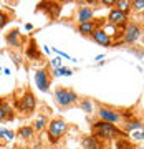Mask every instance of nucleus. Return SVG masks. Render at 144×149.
<instances>
[{"label": "nucleus", "mask_w": 144, "mask_h": 149, "mask_svg": "<svg viewBox=\"0 0 144 149\" xmlns=\"http://www.w3.org/2000/svg\"><path fill=\"white\" fill-rule=\"evenodd\" d=\"M91 134L98 138L99 141L106 143V141H113L118 138H128V134L123 129H119V126L111 124V123H104L101 119H98L91 124Z\"/></svg>", "instance_id": "1"}, {"label": "nucleus", "mask_w": 144, "mask_h": 149, "mask_svg": "<svg viewBox=\"0 0 144 149\" xmlns=\"http://www.w3.org/2000/svg\"><path fill=\"white\" fill-rule=\"evenodd\" d=\"M53 98L60 109H66V108H71L76 103H80V96L76 95V91L66 88V86H56L53 91Z\"/></svg>", "instance_id": "2"}, {"label": "nucleus", "mask_w": 144, "mask_h": 149, "mask_svg": "<svg viewBox=\"0 0 144 149\" xmlns=\"http://www.w3.org/2000/svg\"><path fill=\"white\" fill-rule=\"evenodd\" d=\"M47 136H48V141L51 144H58V141L63 138L65 134L68 133V123L61 119V118H53L48 121V126H47Z\"/></svg>", "instance_id": "3"}, {"label": "nucleus", "mask_w": 144, "mask_h": 149, "mask_svg": "<svg viewBox=\"0 0 144 149\" xmlns=\"http://www.w3.org/2000/svg\"><path fill=\"white\" fill-rule=\"evenodd\" d=\"M12 106H13V109H17L18 113L28 116V114H32V113L37 109V98H35V95L27 88V90L23 91L22 98L20 100H15Z\"/></svg>", "instance_id": "4"}, {"label": "nucleus", "mask_w": 144, "mask_h": 149, "mask_svg": "<svg viewBox=\"0 0 144 149\" xmlns=\"http://www.w3.org/2000/svg\"><path fill=\"white\" fill-rule=\"evenodd\" d=\"M143 27L139 25L138 22L129 20L126 23V27L123 30V43L124 45H134L143 38Z\"/></svg>", "instance_id": "5"}, {"label": "nucleus", "mask_w": 144, "mask_h": 149, "mask_svg": "<svg viewBox=\"0 0 144 149\" xmlns=\"http://www.w3.org/2000/svg\"><path fill=\"white\" fill-rule=\"evenodd\" d=\"M96 116L98 119H101L104 123H111V124H119V123H123V118L119 114V111L116 109H113V108L106 106V104H99L98 109H96Z\"/></svg>", "instance_id": "6"}, {"label": "nucleus", "mask_w": 144, "mask_h": 149, "mask_svg": "<svg viewBox=\"0 0 144 149\" xmlns=\"http://www.w3.org/2000/svg\"><path fill=\"white\" fill-rule=\"evenodd\" d=\"M33 80H35V86H37L42 93H48V91H50V86H51V74H50L48 68H38L37 71H35Z\"/></svg>", "instance_id": "7"}, {"label": "nucleus", "mask_w": 144, "mask_h": 149, "mask_svg": "<svg viewBox=\"0 0 144 149\" xmlns=\"http://www.w3.org/2000/svg\"><path fill=\"white\" fill-rule=\"evenodd\" d=\"M61 7H63V3H60V2H42V3L37 5V12L47 13L50 20H56L60 17Z\"/></svg>", "instance_id": "8"}, {"label": "nucleus", "mask_w": 144, "mask_h": 149, "mask_svg": "<svg viewBox=\"0 0 144 149\" xmlns=\"http://www.w3.org/2000/svg\"><path fill=\"white\" fill-rule=\"evenodd\" d=\"M106 22H108V25H113L116 28H124L126 23L129 22V17L126 13H123V12H119L118 8H111L108 12Z\"/></svg>", "instance_id": "9"}, {"label": "nucleus", "mask_w": 144, "mask_h": 149, "mask_svg": "<svg viewBox=\"0 0 144 149\" xmlns=\"http://www.w3.org/2000/svg\"><path fill=\"white\" fill-rule=\"evenodd\" d=\"M103 22H104V18H95V20L78 23V25H76V32L80 33V35H83V37H91V35L95 33V30L101 25Z\"/></svg>", "instance_id": "10"}, {"label": "nucleus", "mask_w": 144, "mask_h": 149, "mask_svg": "<svg viewBox=\"0 0 144 149\" xmlns=\"http://www.w3.org/2000/svg\"><path fill=\"white\" fill-rule=\"evenodd\" d=\"M5 42L8 47H13V48H22L25 43L28 42L27 37H23L20 33V30L18 28H13V30H10V32H7L5 35Z\"/></svg>", "instance_id": "11"}, {"label": "nucleus", "mask_w": 144, "mask_h": 149, "mask_svg": "<svg viewBox=\"0 0 144 149\" xmlns=\"http://www.w3.org/2000/svg\"><path fill=\"white\" fill-rule=\"evenodd\" d=\"M25 55H27V58L32 60V61H40V60L43 58V53L40 52V48H38L35 38H28L27 47H25Z\"/></svg>", "instance_id": "12"}, {"label": "nucleus", "mask_w": 144, "mask_h": 149, "mask_svg": "<svg viewBox=\"0 0 144 149\" xmlns=\"http://www.w3.org/2000/svg\"><path fill=\"white\" fill-rule=\"evenodd\" d=\"M91 40L96 43V45H99V47H111V37L106 33V30L103 28V25H99V27L95 30V33L91 35Z\"/></svg>", "instance_id": "13"}, {"label": "nucleus", "mask_w": 144, "mask_h": 149, "mask_svg": "<svg viewBox=\"0 0 144 149\" xmlns=\"http://www.w3.org/2000/svg\"><path fill=\"white\" fill-rule=\"evenodd\" d=\"M90 20H95V8L88 5H81L76 10V22L83 23V22H90Z\"/></svg>", "instance_id": "14"}, {"label": "nucleus", "mask_w": 144, "mask_h": 149, "mask_svg": "<svg viewBox=\"0 0 144 149\" xmlns=\"http://www.w3.org/2000/svg\"><path fill=\"white\" fill-rule=\"evenodd\" d=\"M81 146H83V149H104V143L95 138L93 134H88L81 139Z\"/></svg>", "instance_id": "15"}, {"label": "nucleus", "mask_w": 144, "mask_h": 149, "mask_svg": "<svg viewBox=\"0 0 144 149\" xmlns=\"http://www.w3.org/2000/svg\"><path fill=\"white\" fill-rule=\"evenodd\" d=\"M124 123V133L128 134H131V133H134V131H138V129H143L144 128V123L141 121V119H138V118H133V119H128V121H123Z\"/></svg>", "instance_id": "16"}, {"label": "nucleus", "mask_w": 144, "mask_h": 149, "mask_svg": "<svg viewBox=\"0 0 144 149\" xmlns=\"http://www.w3.org/2000/svg\"><path fill=\"white\" fill-rule=\"evenodd\" d=\"M48 116H45V114H40V116H37V119L33 121L32 128L35 129V133H42V131H45L48 126Z\"/></svg>", "instance_id": "17"}, {"label": "nucleus", "mask_w": 144, "mask_h": 149, "mask_svg": "<svg viewBox=\"0 0 144 149\" xmlns=\"http://www.w3.org/2000/svg\"><path fill=\"white\" fill-rule=\"evenodd\" d=\"M78 104H80V109L85 111V114H93V113H95L96 104H95V101H93L91 98H81Z\"/></svg>", "instance_id": "18"}, {"label": "nucleus", "mask_w": 144, "mask_h": 149, "mask_svg": "<svg viewBox=\"0 0 144 149\" xmlns=\"http://www.w3.org/2000/svg\"><path fill=\"white\" fill-rule=\"evenodd\" d=\"M2 109H3V114H5L7 121H13L15 119V109L12 106V103H8L3 98H2Z\"/></svg>", "instance_id": "19"}, {"label": "nucleus", "mask_w": 144, "mask_h": 149, "mask_svg": "<svg viewBox=\"0 0 144 149\" xmlns=\"http://www.w3.org/2000/svg\"><path fill=\"white\" fill-rule=\"evenodd\" d=\"M33 134H35V129H33L32 126H22V128L17 131V136L20 139H23V141H30V139L33 138Z\"/></svg>", "instance_id": "20"}, {"label": "nucleus", "mask_w": 144, "mask_h": 149, "mask_svg": "<svg viewBox=\"0 0 144 149\" xmlns=\"http://www.w3.org/2000/svg\"><path fill=\"white\" fill-rule=\"evenodd\" d=\"M114 8H118L119 12H123L126 15H131V0H116Z\"/></svg>", "instance_id": "21"}, {"label": "nucleus", "mask_w": 144, "mask_h": 149, "mask_svg": "<svg viewBox=\"0 0 144 149\" xmlns=\"http://www.w3.org/2000/svg\"><path fill=\"white\" fill-rule=\"evenodd\" d=\"M144 12V0H131V13L141 15Z\"/></svg>", "instance_id": "22"}, {"label": "nucleus", "mask_w": 144, "mask_h": 149, "mask_svg": "<svg viewBox=\"0 0 144 149\" xmlns=\"http://www.w3.org/2000/svg\"><path fill=\"white\" fill-rule=\"evenodd\" d=\"M116 149H134V144L131 143L128 138H118Z\"/></svg>", "instance_id": "23"}, {"label": "nucleus", "mask_w": 144, "mask_h": 149, "mask_svg": "<svg viewBox=\"0 0 144 149\" xmlns=\"http://www.w3.org/2000/svg\"><path fill=\"white\" fill-rule=\"evenodd\" d=\"M10 20H12V15L8 13L7 10H2L0 8V30L2 28H5L8 23H10Z\"/></svg>", "instance_id": "24"}, {"label": "nucleus", "mask_w": 144, "mask_h": 149, "mask_svg": "<svg viewBox=\"0 0 144 149\" xmlns=\"http://www.w3.org/2000/svg\"><path fill=\"white\" fill-rule=\"evenodd\" d=\"M73 74V70L66 68V66H61V68L53 70V78H60V76H71Z\"/></svg>", "instance_id": "25"}, {"label": "nucleus", "mask_w": 144, "mask_h": 149, "mask_svg": "<svg viewBox=\"0 0 144 149\" xmlns=\"http://www.w3.org/2000/svg\"><path fill=\"white\" fill-rule=\"evenodd\" d=\"M131 138L136 139V141H143L144 139V128L138 129V131H134V133H131Z\"/></svg>", "instance_id": "26"}, {"label": "nucleus", "mask_w": 144, "mask_h": 149, "mask_svg": "<svg viewBox=\"0 0 144 149\" xmlns=\"http://www.w3.org/2000/svg\"><path fill=\"white\" fill-rule=\"evenodd\" d=\"M50 50H51V52H53V53H56V55H60V56H63V58H66V60H73L71 58V56H70V55H66L65 53V52H61V50H58V48H50Z\"/></svg>", "instance_id": "27"}, {"label": "nucleus", "mask_w": 144, "mask_h": 149, "mask_svg": "<svg viewBox=\"0 0 144 149\" xmlns=\"http://www.w3.org/2000/svg\"><path fill=\"white\" fill-rule=\"evenodd\" d=\"M99 3L104 5V7H108V8L111 10V8H114V3H116V2H113V0H103V2H99Z\"/></svg>", "instance_id": "28"}, {"label": "nucleus", "mask_w": 144, "mask_h": 149, "mask_svg": "<svg viewBox=\"0 0 144 149\" xmlns=\"http://www.w3.org/2000/svg\"><path fill=\"white\" fill-rule=\"evenodd\" d=\"M51 66H53V70L61 68V66H63V65H61V60H60V58H53V60H51Z\"/></svg>", "instance_id": "29"}, {"label": "nucleus", "mask_w": 144, "mask_h": 149, "mask_svg": "<svg viewBox=\"0 0 144 149\" xmlns=\"http://www.w3.org/2000/svg\"><path fill=\"white\" fill-rule=\"evenodd\" d=\"M15 136H17V134L13 133V131H10V129H7V131H5V138H7V141H13V139H15Z\"/></svg>", "instance_id": "30"}, {"label": "nucleus", "mask_w": 144, "mask_h": 149, "mask_svg": "<svg viewBox=\"0 0 144 149\" xmlns=\"http://www.w3.org/2000/svg\"><path fill=\"white\" fill-rule=\"evenodd\" d=\"M10 56H12V60H15V63H17V65H20V58H18V55H17V53H13V52H12Z\"/></svg>", "instance_id": "31"}, {"label": "nucleus", "mask_w": 144, "mask_h": 149, "mask_svg": "<svg viewBox=\"0 0 144 149\" xmlns=\"http://www.w3.org/2000/svg\"><path fill=\"white\" fill-rule=\"evenodd\" d=\"M32 30H33V23H30V22L25 23V32H32Z\"/></svg>", "instance_id": "32"}, {"label": "nucleus", "mask_w": 144, "mask_h": 149, "mask_svg": "<svg viewBox=\"0 0 144 149\" xmlns=\"http://www.w3.org/2000/svg\"><path fill=\"white\" fill-rule=\"evenodd\" d=\"M42 50H43V53H45V55H48V53H50V47H47V45H43V47H42Z\"/></svg>", "instance_id": "33"}, {"label": "nucleus", "mask_w": 144, "mask_h": 149, "mask_svg": "<svg viewBox=\"0 0 144 149\" xmlns=\"http://www.w3.org/2000/svg\"><path fill=\"white\" fill-rule=\"evenodd\" d=\"M5 128H0V138H5Z\"/></svg>", "instance_id": "34"}, {"label": "nucleus", "mask_w": 144, "mask_h": 149, "mask_svg": "<svg viewBox=\"0 0 144 149\" xmlns=\"http://www.w3.org/2000/svg\"><path fill=\"white\" fill-rule=\"evenodd\" d=\"M143 52H144V38H143Z\"/></svg>", "instance_id": "35"}]
</instances>
